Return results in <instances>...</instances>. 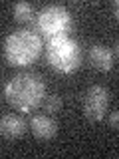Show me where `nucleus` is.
<instances>
[{
    "label": "nucleus",
    "instance_id": "obj_1",
    "mask_svg": "<svg viewBox=\"0 0 119 159\" xmlns=\"http://www.w3.org/2000/svg\"><path fill=\"white\" fill-rule=\"evenodd\" d=\"M4 96L12 107L20 111H32L38 106H42L44 98H46V86L38 74L22 72L6 82Z\"/></svg>",
    "mask_w": 119,
    "mask_h": 159
},
{
    "label": "nucleus",
    "instance_id": "obj_2",
    "mask_svg": "<svg viewBox=\"0 0 119 159\" xmlns=\"http://www.w3.org/2000/svg\"><path fill=\"white\" fill-rule=\"evenodd\" d=\"M42 52V40L32 30H16L4 40V58L10 66L24 68L36 62Z\"/></svg>",
    "mask_w": 119,
    "mask_h": 159
},
{
    "label": "nucleus",
    "instance_id": "obj_3",
    "mask_svg": "<svg viewBox=\"0 0 119 159\" xmlns=\"http://www.w3.org/2000/svg\"><path fill=\"white\" fill-rule=\"evenodd\" d=\"M48 64L58 74H73L82 66V48L73 38L60 36L48 42Z\"/></svg>",
    "mask_w": 119,
    "mask_h": 159
},
{
    "label": "nucleus",
    "instance_id": "obj_4",
    "mask_svg": "<svg viewBox=\"0 0 119 159\" xmlns=\"http://www.w3.org/2000/svg\"><path fill=\"white\" fill-rule=\"evenodd\" d=\"M38 28L48 40L68 36L72 28V16L69 10L62 4H48L38 12Z\"/></svg>",
    "mask_w": 119,
    "mask_h": 159
},
{
    "label": "nucleus",
    "instance_id": "obj_5",
    "mask_svg": "<svg viewBox=\"0 0 119 159\" xmlns=\"http://www.w3.org/2000/svg\"><path fill=\"white\" fill-rule=\"evenodd\" d=\"M107 106H109V92L105 86H91L86 92V96H83V113H86L87 119H91V121H99V119H103L107 111Z\"/></svg>",
    "mask_w": 119,
    "mask_h": 159
},
{
    "label": "nucleus",
    "instance_id": "obj_6",
    "mask_svg": "<svg viewBox=\"0 0 119 159\" xmlns=\"http://www.w3.org/2000/svg\"><path fill=\"white\" fill-rule=\"evenodd\" d=\"M115 62V54L103 44H93L89 48V64L99 72H109Z\"/></svg>",
    "mask_w": 119,
    "mask_h": 159
},
{
    "label": "nucleus",
    "instance_id": "obj_7",
    "mask_svg": "<svg viewBox=\"0 0 119 159\" xmlns=\"http://www.w3.org/2000/svg\"><path fill=\"white\" fill-rule=\"evenodd\" d=\"M30 127H32V133L38 139H52L58 131V125L48 113H36L30 119Z\"/></svg>",
    "mask_w": 119,
    "mask_h": 159
},
{
    "label": "nucleus",
    "instance_id": "obj_8",
    "mask_svg": "<svg viewBox=\"0 0 119 159\" xmlns=\"http://www.w3.org/2000/svg\"><path fill=\"white\" fill-rule=\"evenodd\" d=\"M24 129H26V123L16 113H6V116L0 117V137L16 139L24 133Z\"/></svg>",
    "mask_w": 119,
    "mask_h": 159
},
{
    "label": "nucleus",
    "instance_id": "obj_9",
    "mask_svg": "<svg viewBox=\"0 0 119 159\" xmlns=\"http://www.w3.org/2000/svg\"><path fill=\"white\" fill-rule=\"evenodd\" d=\"M12 14L18 22H32L34 18V6L30 2H16L12 6Z\"/></svg>",
    "mask_w": 119,
    "mask_h": 159
},
{
    "label": "nucleus",
    "instance_id": "obj_10",
    "mask_svg": "<svg viewBox=\"0 0 119 159\" xmlns=\"http://www.w3.org/2000/svg\"><path fill=\"white\" fill-rule=\"evenodd\" d=\"M42 103H44V107H46L48 113H54V111H58V109L62 107V99H60V96H56V93H50Z\"/></svg>",
    "mask_w": 119,
    "mask_h": 159
},
{
    "label": "nucleus",
    "instance_id": "obj_11",
    "mask_svg": "<svg viewBox=\"0 0 119 159\" xmlns=\"http://www.w3.org/2000/svg\"><path fill=\"white\" fill-rule=\"evenodd\" d=\"M117 119H119V113H117V111H113V113H111V117H109V125H111V127H117Z\"/></svg>",
    "mask_w": 119,
    "mask_h": 159
},
{
    "label": "nucleus",
    "instance_id": "obj_12",
    "mask_svg": "<svg viewBox=\"0 0 119 159\" xmlns=\"http://www.w3.org/2000/svg\"><path fill=\"white\" fill-rule=\"evenodd\" d=\"M117 14H119V2L115 0V2H113V16L117 18Z\"/></svg>",
    "mask_w": 119,
    "mask_h": 159
}]
</instances>
